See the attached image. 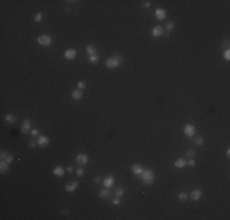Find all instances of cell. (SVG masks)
Listing matches in <instances>:
<instances>
[{
  "label": "cell",
  "instance_id": "5bb4252c",
  "mask_svg": "<svg viewBox=\"0 0 230 220\" xmlns=\"http://www.w3.org/2000/svg\"><path fill=\"white\" fill-rule=\"evenodd\" d=\"M175 167H177V169H184L186 165H187V161L184 159V158H179V159L175 161Z\"/></svg>",
  "mask_w": 230,
  "mask_h": 220
},
{
  "label": "cell",
  "instance_id": "8fae6325",
  "mask_svg": "<svg viewBox=\"0 0 230 220\" xmlns=\"http://www.w3.org/2000/svg\"><path fill=\"white\" fill-rule=\"evenodd\" d=\"M76 161H77L80 165H85V164L88 163V156L86 155V154H78V155L76 156Z\"/></svg>",
  "mask_w": 230,
  "mask_h": 220
},
{
  "label": "cell",
  "instance_id": "f1b7e54d",
  "mask_svg": "<svg viewBox=\"0 0 230 220\" xmlns=\"http://www.w3.org/2000/svg\"><path fill=\"white\" fill-rule=\"evenodd\" d=\"M174 27H175L174 22H168L166 23V31H171V29H174Z\"/></svg>",
  "mask_w": 230,
  "mask_h": 220
},
{
  "label": "cell",
  "instance_id": "9a60e30c",
  "mask_svg": "<svg viewBox=\"0 0 230 220\" xmlns=\"http://www.w3.org/2000/svg\"><path fill=\"white\" fill-rule=\"evenodd\" d=\"M53 174L55 175V176H59V177H63L65 174V169L61 166H55L53 169Z\"/></svg>",
  "mask_w": 230,
  "mask_h": 220
},
{
  "label": "cell",
  "instance_id": "7c38bea8",
  "mask_svg": "<svg viewBox=\"0 0 230 220\" xmlns=\"http://www.w3.org/2000/svg\"><path fill=\"white\" fill-rule=\"evenodd\" d=\"M77 187H78V182L74 181V182H71V184H67L66 186H65V191L66 192H74V191H76V188Z\"/></svg>",
  "mask_w": 230,
  "mask_h": 220
},
{
  "label": "cell",
  "instance_id": "ac0fdd59",
  "mask_svg": "<svg viewBox=\"0 0 230 220\" xmlns=\"http://www.w3.org/2000/svg\"><path fill=\"white\" fill-rule=\"evenodd\" d=\"M71 97H72L75 100H80L82 98V91L81 89H75V91H72V93H71Z\"/></svg>",
  "mask_w": 230,
  "mask_h": 220
},
{
  "label": "cell",
  "instance_id": "8992f818",
  "mask_svg": "<svg viewBox=\"0 0 230 220\" xmlns=\"http://www.w3.org/2000/svg\"><path fill=\"white\" fill-rule=\"evenodd\" d=\"M76 55H77V51L75 49H67L64 54L65 59H67V60H74L75 57H76Z\"/></svg>",
  "mask_w": 230,
  "mask_h": 220
},
{
  "label": "cell",
  "instance_id": "5b68a950",
  "mask_svg": "<svg viewBox=\"0 0 230 220\" xmlns=\"http://www.w3.org/2000/svg\"><path fill=\"white\" fill-rule=\"evenodd\" d=\"M114 182H115V179H114L113 175H109V176H106V177L103 180V185H104L105 188H110L114 185Z\"/></svg>",
  "mask_w": 230,
  "mask_h": 220
},
{
  "label": "cell",
  "instance_id": "2e32d148",
  "mask_svg": "<svg viewBox=\"0 0 230 220\" xmlns=\"http://www.w3.org/2000/svg\"><path fill=\"white\" fill-rule=\"evenodd\" d=\"M201 197H202V191L201 190H195V191H192L191 195H190V198H191L192 201H198Z\"/></svg>",
  "mask_w": 230,
  "mask_h": 220
},
{
  "label": "cell",
  "instance_id": "4316f807",
  "mask_svg": "<svg viewBox=\"0 0 230 220\" xmlns=\"http://www.w3.org/2000/svg\"><path fill=\"white\" fill-rule=\"evenodd\" d=\"M76 175H77V176H80V177H81V176H83V175H85V169H82V167L76 169Z\"/></svg>",
  "mask_w": 230,
  "mask_h": 220
},
{
  "label": "cell",
  "instance_id": "44dd1931",
  "mask_svg": "<svg viewBox=\"0 0 230 220\" xmlns=\"http://www.w3.org/2000/svg\"><path fill=\"white\" fill-rule=\"evenodd\" d=\"M99 197H100V198H109L110 197V192L108 191V190H105V188H103L102 191L99 192Z\"/></svg>",
  "mask_w": 230,
  "mask_h": 220
},
{
  "label": "cell",
  "instance_id": "d6986e66",
  "mask_svg": "<svg viewBox=\"0 0 230 220\" xmlns=\"http://www.w3.org/2000/svg\"><path fill=\"white\" fill-rule=\"evenodd\" d=\"M96 51H97V49H96V46L94 45H87L86 46V53L89 54V55H96Z\"/></svg>",
  "mask_w": 230,
  "mask_h": 220
},
{
  "label": "cell",
  "instance_id": "d6a6232c",
  "mask_svg": "<svg viewBox=\"0 0 230 220\" xmlns=\"http://www.w3.org/2000/svg\"><path fill=\"white\" fill-rule=\"evenodd\" d=\"M111 203H113L114 206H119V204H120V199H119V197H117V198L111 199Z\"/></svg>",
  "mask_w": 230,
  "mask_h": 220
},
{
  "label": "cell",
  "instance_id": "7a4b0ae2",
  "mask_svg": "<svg viewBox=\"0 0 230 220\" xmlns=\"http://www.w3.org/2000/svg\"><path fill=\"white\" fill-rule=\"evenodd\" d=\"M142 181L147 185H152L154 182V174L152 170H143L142 172Z\"/></svg>",
  "mask_w": 230,
  "mask_h": 220
},
{
  "label": "cell",
  "instance_id": "ffe728a7",
  "mask_svg": "<svg viewBox=\"0 0 230 220\" xmlns=\"http://www.w3.org/2000/svg\"><path fill=\"white\" fill-rule=\"evenodd\" d=\"M5 120H6L9 124H15L17 119H16V116H15V115H12V114H7L6 116H5Z\"/></svg>",
  "mask_w": 230,
  "mask_h": 220
},
{
  "label": "cell",
  "instance_id": "f546056e",
  "mask_svg": "<svg viewBox=\"0 0 230 220\" xmlns=\"http://www.w3.org/2000/svg\"><path fill=\"white\" fill-rule=\"evenodd\" d=\"M224 59H225V60H230V50L229 49H227L224 51Z\"/></svg>",
  "mask_w": 230,
  "mask_h": 220
},
{
  "label": "cell",
  "instance_id": "d590c367",
  "mask_svg": "<svg viewBox=\"0 0 230 220\" xmlns=\"http://www.w3.org/2000/svg\"><path fill=\"white\" fill-rule=\"evenodd\" d=\"M31 133H32V136H38L39 130H38V128H34V130H32V131H31Z\"/></svg>",
  "mask_w": 230,
  "mask_h": 220
},
{
  "label": "cell",
  "instance_id": "7402d4cb",
  "mask_svg": "<svg viewBox=\"0 0 230 220\" xmlns=\"http://www.w3.org/2000/svg\"><path fill=\"white\" fill-rule=\"evenodd\" d=\"M98 60H99V56L98 55H89L88 56V61L91 62V64H93V65H96L97 62H98Z\"/></svg>",
  "mask_w": 230,
  "mask_h": 220
},
{
  "label": "cell",
  "instance_id": "f35d334b",
  "mask_svg": "<svg viewBox=\"0 0 230 220\" xmlns=\"http://www.w3.org/2000/svg\"><path fill=\"white\" fill-rule=\"evenodd\" d=\"M94 182H96V184H99V182H100V177H99V176L94 177Z\"/></svg>",
  "mask_w": 230,
  "mask_h": 220
},
{
  "label": "cell",
  "instance_id": "484cf974",
  "mask_svg": "<svg viewBox=\"0 0 230 220\" xmlns=\"http://www.w3.org/2000/svg\"><path fill=\"white\" fill-rule=\"evenodd\" d=\"M43 20V15L42 12H37V14L34 15V21L35 22H40Z\"/></svg>",
  "mask_w": 230,
  "mask_h": 220
},
{
  "label": "cell",
  "instance_id": "4fadbf2b",
  "mask_svg": "<svg viewBox=\"0 0 230 220\" xmlns=\"http://www.w3.org/2000/svg\"><path fill=\"white\" fill-rule=\"evenodd\" d=\"M131 171L135 175H141L143 172V167L140 165V164H134L131 166Z\"/></svg>",
  "mask_w": 230,
  "mask_h": 220
},
{
  "label": "cell",
  "instance_id": "e0dca14e",
  "mask_svg": "<svg viewBox=\"0 0 230 220\" xmlns=\"http://www.w3.org/2000/svg\"><path fill=\"white\" fill-rule=\"evenodd\" d=\"M0 171H1V174H5L9 171V163L7 161H5V160L0 161Z\"/></svg>",
  "mask_w": 230,
  "mask_h": 220
},
{
  "label": "cell",
  "instance_id": "4dcf8cb0",
  "mask_svg": "<svg viewBox=\"0 0 230 220\" xmlns=\"http://www.w3.org/2000/svg\"><path fill=\"white\" fill-rule=\"evenodd\" d=\"M7 155H9V154H7L6 152L1 150V153H0V159H1V160H5V159L7 158Z\"/></svg>",
  "mask_w": 230,
  "mask_h": 220
},
{
  "label": "cell",
  "instance_id": "8d00e7d4",
  "mask_svg": "<svg viewBox=\"0 0 230 220\" xmlns=\"http://www.w3.org/2000/svg\"><path fill=\"white\" fill-rule=\"evenodd\" d=\"M143 7H146V9H148L149 6H151V1H143Z\"/></svg>",
  "mask_w": 230,
  "mask_h": 220
},
{
  "label": "cell",
  "instance_id": "1f68e13d",
  "mask_svg": "<svg viewBox=\"0 0 230 220\" xmlns=\"http://www.w3.org/2000/svg\"><path fill=\"white\" fill-rule=\"evenodd\" d=\"M77 86H78V89H85L86 88V83L83 81H80L77 83Z\"/></svg>",
  "mask_w": 230,
  "mask_h": 220
},
{
  "label": "cell",
  "instance_id": "74e56055",
  "mask_svg": "<svg viewBox=\"0 0 230 220\" xmlns=\"http://www.w3.org/2000/svg\"><path fill=\"white\" fill-rule=\"evenodd\" d=\"M187 164L190 165V166H195V165H196V161H195L193 159H190V160H188V163H187Z\"/></svg>",
  "mask_w": 230,
  "mask_h": 220
},
{
  "label": "cell",
  "instance_id": "836d02e7",
  "mask_svg": "<svg viewBox=\"0 0 230 220\" xmlns=\"http://www.w3.org/2000/svg\"><path fill=\"white\" fill-rule=\"evenodd\" d=\"M12 160H14V155H12V154H9V155H7V158L5 159V161H7V163H11Z\"/></svg>",
  "mask_w": 230,
  "mask_h": 220
},
{
  "label": "cell",
  "instance_id": "83f0119b",
  "mask_svg": "<svg viewBox=\"0 0 230 220\" xmlns=\"http://www.w3.org/2000/svg\"><path fill=\"white\" fill-rule=\"evenodd\" d=\"M195 142H196V144H197V146H203V143H205V139L202 138V137H197Z\"/></svg>",
  "mask_w": 230,
  "mask_h": 220
},
{
  "label": "cell",
  "instance_id": "52a82bcc",
  "mask_svg": "<svg viewBox=\"0 0 230 220\" xmlns=\"http://www.w3.org/2000/svg\"><path fill=\"white\" fill-rule=\"evenodd\" d=\"M29 130H31V121H29L28 119H26L21 125V133L25 135V133H27Z\"/></svg>",
  "mask_w": 230,
  "mask_h": 220
},
{
  "label": "cell",
  "instance_id": "3957f363",
  "mask_svg": "<svg viewBox=\"0 0 230 220\" xmlns=\"http://www.w3.org/2000/svg\"><path fill=\"white\" fill-rule=\"evenodd\" d=\"M37 42H38V44H40V45L49 46L50 44H52V37L48 36V34H42V36H39L38 38H37Z\"/></svg>",
  "mask_w": 230,
  "mask_h": 220
},
{
  "label": "cell",
  "instance_id": "603a6c76",
  "mask_svg": "<svg viewBox=\"0 0 230 220\" xmlns=\"http://www.w3.org/2000/svg\"><path fill=\"white\" fill-rule=\"evenodd\" d=\"M115 195H116V197H122V196L125 195V191H124V188H121V187H119V188H116V191H115Z\"/></svg>",
  "mask_w": 230,
  "mask_h": 220
},
{
  "label": "cell",
  "instance_id": "9c48e42d",
  "mask_svg": "<svg viewBox=\"0 0 230 220\" xmlns=\"http://www.w3.org/2000/svg\"><path fill=\"white\" fill-rule=\"evenodd\" d=\"M154 15H156V17L158 18V20H164V18L166 17V11L164 10V9H160V7H158V9H156V12H154Z\"/></svg>",
  "mask_w": 230,
  "mask_h": 220
},
{
  "label": "cell",
  "instance_id": "30bf717a",
  "mask_svg": "<svg viewBox=\"0 0 230 220\" xmlns=\"http://www.w3.org/2000/svg\"><path fill=\"white\" fill-rule=\"evenodd\" d=\"M164 34V29L162 26H156V27H153L152 29V36L153 37H160Z\"/></svg>",
  "mask_w": 230,
  "mask_h": 220
},
{
  "label": "cell",
  "instance_id": "6da1fadb",
  "mask_svg": "<svg viewBox=\"0 0 230 220\" xmlns=\"http://www.w3.org/2000/svg\"><path fill=\"white\" fill-rule=\"evenodd\" d=\"M121 61H122V56H120V55H115V56L109 57V59L105 61V66L108 69H116L117 66L120 65Z\"/></svg>",
  "mask_w": 230,
  "mask_h": 220
},
{
  "label": "cell",
  "instance_id": "277c9868",
  "mask_svg": "<svg viewBox=\"0 0 230 220\" xmlns=\"http://www.w3.org/2000/svg\"><path fill=\"white\" fill-rule=\"evenodd\" d=\"M184 133L187 136V137H192V136L196 133V127L191 124L185 125L184 126Z\"/></svg>",
  "mask_w": 230,
  "mask_h": 220
},
{
  "label": "cell",
  "instance_id": "ab89813d",
  "mask_svg": "<svg viewBox=\"0 0 230 220\" xmlns=\"http://www.w3.org/2000/svg\"><path fill=\"white\" fill-rule=\"evenodd\" d=\"M67 213H69V210H67V209H63V210H61V214H67Z\"/></svg>",
  "mask_w": 230,
  "mask_h": 220
},
{
  "label": "cell",
  "instance_id": "e575fe53",
  "mask_svg": "<svg viewBox=\"0 0 230 220\" xmlns=\"http://www.w3.org/2000/svg\"><path fill=\"white\" fill-rule=\"evenodd\" d=\"M28 146L31 147V148H33V147H35V146H38V144H37V139H35V141H31V142L28 143Z\"/></svg>",
  "mask_w": 230,
  "mask_h": 220
},
{
  "label": "cell",
  "instance_id": "cb8c5ba5",
  "mask_svg": "<svg viewBox=\"0 0 230 220\" xmlns=\"http://www.w3.org/2000/svg\"><path fill=\"white\" fill-rule=\"evenodd\" d=\"M195 150L193 149H188L187 152H186V158H188V159H193V156H195Z\"/></svg>",
  "mask_w": 230,
  "mask_h": 220
},
{
  "label": "cell",
  "instance_id": "60d3db41",
  "mask_svg": "<svg viewBox=\"0 0 230 220\" xmlns=\"http://www.w3.org/2000/svg\"><path fill=\"white\" fill-rule=\"evenodd\" d=\"M72 171H74V169H72V167H71V166H69V167H67V172H72Z\"/></svg>",
  "mask_w": 230,
  "mask_h": 220
},
{
  "label": "cell",
  "instance_id": "ba28073f",
  "mask_svg": "<svg viewBox=\"0 0 230 220\" xmlns=\"http://www.w3.org/2000/svg\"><path fill=\"white\" fill-rule=\"evenodd\" d=\"M48 143H49V138L47 137V136H39L38 139H37V144H38L39 147H45L48 146Z\"/></svg>",
  "mask_w": 230,
  "mask_h": 220
},
{
  "label": "cell",
  "instance_id": "d4e9b609",
  "mask_svg": "<svg viewBox=\"0 0 230 220\" xmlns=\"http://www.w3.org/2000/svg\"><path fill=\"white\" fill-rule=\"evenodd\" d=\"M179 199H180V201H182V202H185V201H187V199H188V196H187V193H185V192H181L180 195H179Z\"/></svg>",
  "mask_w": 230,
  "mask_h": 220
}]
</instances>
